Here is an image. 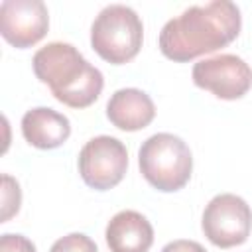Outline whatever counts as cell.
<instances>
[{"label": "cell", "instance_id": "6da1fadb", "mask_svg": "<svg viewBox=\"0 0 252 252\" xmlns=\"http://www.w3.org/2000/svg\"><path fill=\"white\" fill-rule=\"evenodd\" d=\"M240 26V10L228 0L191 6L161 28L159 51L171 61L187 63L234 41Z\"/></svg>", "mask_w": 252, "mask_h": 252}, {"label": "cell", "instance_id": "7a4b0ae2", "mask_svg": "<svg viewBox=\"0 0 252 252\" xmlns=\"http://www.w3.org/2000/svg\"><path fill=\"white\" fill-rule=\"evenodd\" d=\"M32 67L35 77L51 89V94L71 108L91 106L104 87L102 73L71 43H47L35 51Z\"/></svg>", "mask_w": 252, "mask_h": 252}, {"label": "cell", "instance_id": "3957f363", "mask_svg": "<svg viewBox=\"0 0 252 252\" xmlns=\"http://www.w3.org/2000/svg\"><path fill=\"white\" fill-rule=\"evenodd\" d=\"M138 165L144 179L158 191L173 193L187 185L193 171L189 146L169 132L150 136L138 150Z\"/></svg>", "mask_w": 252, "mask_h": 252}, {"label": "cell", "instance_id": "277c9868", "mask_svg": "<svg viewBox=\"0 0 252 252\" xmlns=\"http://www.w3.org/2000/svg\"><path fill=\"white\" fill-rule=\"evenodd\" d=\"M144 41L140 16L122 4H110L94 18L91 26V45L104 61L122 65L132 61Z\"/></svg>", "mask_w": 252, "mask_h": 252}, {"label": "cell", "instance_id": "5b68a950", "mask_svg": "<svg viewBox=\"0 0 252 252\" xmlns=\"http://www.w3.org/2000/svg\"><path fill=\"white\" fill-rule=\"evenodd\" d=\"M201 228L209 242L219 248L240 246L250 236L252 211L242 197L220 193L213 197L205 207Z\"/></svg>", "mask_w": 252, "mask_h": 252}, {"label": "cell", "instance_id": "8992f818", "mask_svg": "<svg viewBox=\"0 0 252 252\" xmlns=\"http://www.w3.org/2000/svg\"><path fill=\"white\" fill-rule=\"evenodd\" d=\"M128 167L126 146L112 136L91 138L79 152V173L83 181L96 191L116 187Z\"/></svg>", "mask_w": 252, "mask_h": 252}, {"label": "cell", "instance_id": "52a82bcc", "mask_svg": "<svg viewBox=\"0 0 252 252\" xmlns=\"http://www.w3.org/2000/svg\"><path fill=\"white\" fill-rule=\"evenodd\" d=\"M191 75L199 89L211 91L217 98L222 100L242 98L252 87L250 65L232 53H222L195 63Z\"/></svg>", "mask_w": 252, "mask_h": 252}, {"label": "cell", "instance_id": "ba28073f", "mask_svg": "<svg viewBox=\"0 0 252 252\" xmlns=\"http://www.w3.org/2000/svg\"><path fill=\"white\" fill-rule=\"evenodd\" d=\"M47 28L49 14L41 0H4L0 4V33L10 45L32 47L45 37Z\"/></svg>", "mask_w": 252, "mask_h": 252}, {"label": "cell", "instance_id": "9c48e42d", "mask_svg": "<svg viewBox=\"0 0 252 252\" xmlns=\"http://www.w3.org/2000/svg\"><path fill=\"white\" fill-rule=\"evenodd\" d=\"M110 252H148L154 244V228L138 211L116 213L104 232Z\"/></svg>", "mask_w": 252, "mask_h": 252}, {"label": "cell", "instance_id": "30bf717a", "mask_svg": "<svg viewBox=\"0 0 252 252\" xmlns=\"http://www.w3.org/2000/svg\"><path fill=\"white\" fill-rule=\"evenodd\" d=\"M22 134L30 146L39 150H53L65 144L71 136V122L65 114L53 108L37 106L24 114Z\"/></svg>", "mask_w": 252, "mask_h": 252}, {"label": "cell", "instance_id": "8fae6325", "mask_svg": "<svg viewBox=\"0 0 252 252\" xmlns=\"http://www.w3.org/2000/svg\"><path fill=\"white\" fill-rule=\"evenodd\" d=\"M106 116L116 128L124 132H136L146 128L154 120L156 106L150 94H146L144 91L120 89L108 98Z\"/></svg>", "mask_w": 252, "mask_h": 252}, {"label": "cell", "instance_id": "7c38bea8", "mask_svg": "<svg viewBox=\"0 0 252 252\" xmlns=\"http://www.w3.org/2000/svg\"><path fill=\"white\" fill-rule=\"evenodd\" d=\"M20 205H22L20 185L12 175L4 173L2 175V217H0V222L10 220L20 211Z\"/></svg>", "mask_w": 252, "mask_h": 252}, {"label": "cell", "instance_id": "4fadbf2b", "mask_svg": "<svg viewBox=\"0 0 252 252\" xmlns=\"http://www.w3.org/2000/svg\"><path fill=\"white\" fill-rule=\"evenodd\" d=\"M49 252H98L96 244L83 232H71L53 242Z\"/></svg>", "mask_w": 252, "mask_h": 252}, {"label": "cell", "instance_id": "5bb4252c", "mask_svg": "<svg viewBox=\"0 0 252 252\" xmlns=\"http://www.w3.org/2000/svg\"><path fill=\"white\" fill-rule=\"evenodd\" d=\"M0 252H35V246L22 234H2Z\"/></svg>", "mask_w": 252, "mask_h": 252}, {"label": "cell", "instance_id": "9a60e30c", "mask_svg": "<svg viewBox=\"0 0 252 252\" xmlns=\"http://www.w3.org/2000/svg\"><path fill=\"white\" fill-rule=\"evenodd\" d=\"M161 252H207L199 242L195 240H173L161 248Z\"/></svg>", "mask_w": 252, "mask_h": 252}]
</instances>
